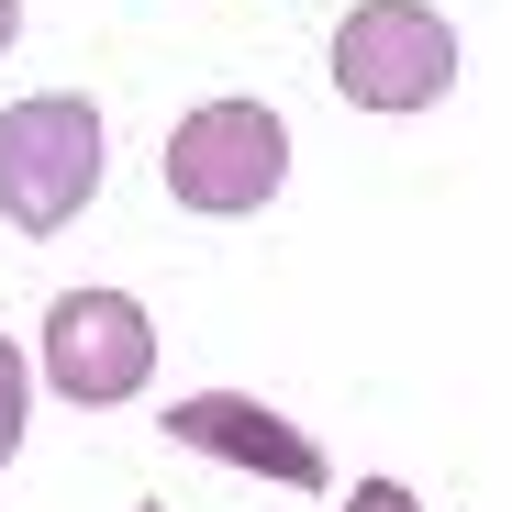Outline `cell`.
Returning a JSON list of instances; mask_svg holds the SVG:
<instances>
[{
	"mask_svg": "<svg viewBox=\"0 0 512 512\" xmlns=\"http://www.w3.org/2000/svg\"><path fill=\"white\" fill-rule=\"evenodd\" d=\"M101 201V101L34 90L0 112V223L12 234H67Z\"/></svg>",
	"mask_w": 512,
	"mask_h": 512,
	"instance_id": "cell-1",
	"label": "cell"
},
{
	"mask_svg": "<svg viewBox=\"0 0 512 512\" xmlns=\"http://www.w3.org/2000/svg\"><path fill=\"white\" fill-rule=\"evenodd\" d=\"M334 90L357 112H435L457 90V23L435 0H357L346 23H334Z\"/></svg>",
	"mask_w": 512,
	"mask_h": 512,
	"instance_id": "cell-2",
	"label": "cell"
},
{
	"mask_svg": "<svg viewBox=\"0 0 512 512\" xmlns=\"http://www.w3.org/2000/svg\"><path fill=\"white\" fill-rule=\"evenodd\" d=\"M290 179V123L268 101H201L179 134H167V201L179 212H212V223H245L268 212Z\"/></svg>",
	"mask_w": 512,
	"mask_h": 512,
	"instance_id": "cell-3",
	"label": "cell"
},
{
	"mask_svg": "<svg viewBox=\"0 0 512 512\" xmlns=\"http://www.w3.org/2000/svg\"><path fill=\"white\" fill-rule=\"evenodd\" d=\"M145 368H156V323H145L134 290H56V312H45V379H56V401L112 412V401L145 390Z\"/></svg>",
	"mask_w": 512,
	"mask_h": 512,
	"instance_id": "cell-4",
	"label": "cell"
},
{
	"mask_svg": "<svg viewBox=\"0 0 512 512\" xmlns=\"http://www.w3.org/2000/svg\"><path fill=\"white\" fill-rule=\"evenodd\" d=\"M167 435L201 446V457H234V468H256V479L323 490V446L301 435V423H279L268 401H245V390H190L179 412H167Z\"/></svg>",
	"mask_w": 512,
	"mask_h": 512,
	"instance_id": "cell-5",
	"label": "cell"
},
{
	"mask_svg": "<svg viewBox=\"0 0 512 512\" xmlns=\"http://www.w3.org/2000/svg\"><path fill=\"white\" fill-rule=\"evenodd\" d=\"M23 457V346L0 334V468Z\"/></svg>",
	"mask_w": 512,
	"mask_h": 512,
	"instance_id": "cell-6",
	"label": "cell"
},
{
	"mask_svg": "<svg viewBox=\"0 0 512 512\" xmlns=\"http://www.w3.org/2000/svg\"><path fill=\"white\" fill-rule=\"evenodd\" d=\"M346 512H423V501H412L401 479H357V490H346Z\"/></svg>",
	"mask_w": 512,
	"mask_h": 512,
	"instance_id": "cell-7",
	"label": "cell"
},
{
	"mask_svg": "<svg viewBox=\"0 0 512 512\" xmlns=\"http://www.w3.org/2000/svg\"><path fill=\"white\" fill-rule=\"evenodd\" d=\"M12 34H23V0H0V56H12Z\"/></svg>",
	"mask_w": 512,
	"mask_h": 512,
	"instance_id": "cell-8",
	"label": "cell"
},
{
	"mask_svg": "<svg viewBox=\"0 0 512 512\" xmlns=\"http://www.w3.org/2000/svg\"><path fill=\"white\" fill-rule=\"evenodd\" d=\"M145 512H156V501H145Z\"/></svg>",
	"mask_w": 512,
	"mask_h": 512,
	"instance_id": "cell-9",
	"label": "cell"
}]
</instances>
